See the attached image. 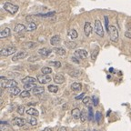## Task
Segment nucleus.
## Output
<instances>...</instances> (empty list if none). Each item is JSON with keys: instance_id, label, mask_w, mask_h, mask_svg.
<instances>
[{"instance_id": "e433bc0d", "label": "nucleus", "mask_w": 131, "mask_h": 131, "mask_svg": "<svg viewBox=\"0 0 131 131\" xmlns=\"http://www.w3.org/2000/svg\"><path fill=\"white\" fill-rule=\"evenodd\" d=\"M24 88H25V90L30 91L31 89H34V88H36V85L35 84H26L24 86Z\"/></svg>"}, {"instance_id": "f3484780", "label": "nucleus", "mask_w": 131, "mask_h": 131, "mask_svg": "<svg viewBox=\"0 0 131 131\" xmlns=\"http://www.w3.org/2000/svg\"><path fill=\"white\" fill-rule=\"evenodd\" d=\"M60 41H61V38H60L59 36L55 35L51 37V39H50V44H51L52 46H56V45H57V44H59Z\"/></svg>"}, {"instance_id": "2eb2a0df", "label": "nucleus", "mask_w": 131, "mask_h": 131, "mask_svg": "<svg viewBox=\"0 0 131 131\" xmlns=\"http://www.w3.org/2000/svg\"><path fill=\"white\" fill-rule=\"evenodd\" d=\"M51 50L50 49H48V48H41V49H39L38 50V54L40 56H42V57H48L49 55H50V53H51Z\"/></svg>"}, {"instance_id": "423d86ee", "label": "nucleus", "mask_w": 131, "mask_h": 131, "mask_svg": "<svg viewBox=\"0 0 131 131\" xmlns=\"http://www.w3.org/2000/svg\"><path fill=\"white\" fill-rule=\"evenodd\" d=\"M37 81L40 83V84H47L49 82L51 81V77H49L48 75H39L37 76Z\"/></svg>"}, {"instance_id": "4c0bfd02", "label": "nucleus", "mask_w": 131, "mask_h": 131, "mask_svg": "<svg viewBox=\"0 0 131 131\" xmlns=\"http://www.w3.org/2000/svg\"><path fill=\"white\" fill-rule=\"evenodd\" d=\"M49 64L51 66H53V67H55V68H61V63H60L59 61H51L49 62Z\"/></svg>"}, {"instance_id": "39448f33", "label": "nucleus", "mask_w": 131, "mask_h": 131, "mask_svg": "<svg viewBox=\"0 0 131 131\" xmlns=\"http://www.w3.org/2000/svg\"><path fill=\"white\" fill-rule=\"evenodd\" d=\"M16 47H6V48H3L0 53H1V56H3V57H8V56H11L14 53H16Z\"/></svg>"}, {"instance_id": "aec40b11", "label": "nucleus", "mask_w": 131, "mask_h": 131, "mask_svg": "<svg viewBox=\"0 0 131 131\" xmlns=\"http://www.w3.org/2000/svg\"><path fill=\"white\" fill-rule=\"evenodd\" d=\"M27 114L29 115V116H32V117H38V115H39V112L37 110V109L35 108H29L27 110Z\"/></svg>"}, {"instance_id": "09e8293b", "label": "nucleus", "mask_w": 131, "mask_h": 131, "mask_svg": "<svg viewBox=\"0 0 131 131\" xmlns=\"http://www.w3.org/2000/svg\"><path fill=\"white\" fill-rule=\"evenodd\" d=\"M57 131H68V129H67V127H60L59 129Z\"/></svg>"}, {"instance_id": "c9c22d12", "label": "nucleus", "mask_w": 131, "mask_h": 131, "mask_svg": "<svg viewBox=\"0 0 131 131\" xmlns=\"http://www.w3.org/2000/svg\"><path fill=\"white\" fill-rule=\"evenodd\" d=\"M94 118V114H93V109L92 107H88V120L92 121Z\"/></svg>"}, {"instance_id": "4be33fe9", "label": "nucleus", "mask_w": 131, "mask_h": 131, "mask_svg": "<svg viewBox=\"0 0 131 131\" xmlns=\"http://www.w3.org/2000/svg\"><path fill=\"white\" fill-rule=\"evenodd\" d=\"M82 88V85L80 83H78V82H75L73 84H71V89L73 91H79Z\"/></svg>"}, {"instance_id": "3c124183", "label": "nucleus", "mask_w": 131, "mask_h": 131, "mask_svg": "<svg viewBox=\"0 0 131 131\" xmlns=\"http://www.w3.org/2000/svg\"><path fill=\"white\" fill-rule=\"evenodd\" d=\"M113 70H114L113 68H109V71H110V72H113Z\"/></svg>"}, {"instance_id": "6ab92c4d", "label": "nucleus", "mask_w": 131, "mask_h": 131, "mask_svg": "<svg viewBox=\"0 0 131 131\" xmlns=\"http://www.w3.org/2000/svg\"><path fill=\"white\" fill-rule=\"evenodd\" d=\"M44 92H45V88H44L43 86H36V88L33 89V93H34V95H36V96L43 94Z\"/></svg>"}, {"instance_id": "dca6fc26", "label": "nucleus", "mask_w": 131, "mask_h": 131, "mask_svg": "<svg viewBox=\"0 0 131 131\" xmlns=\"http://www.w3.org/2000/svg\"><path fill=\"white\" fill-rule=\"evenodd\" d=\"M0 130L1 131H12V127L8 125L6 122L2 121V122H1V125H0Z\"/></svg>"}, {"instance_id": "c756f323", "label": "nucleus", "mask_w": 131, "mask_h": 131, "mask_svg": "<svg viewBox=\"0 0 131 131\" xmlns=\"http://www.w3.org/2000/svg\"><path fill=\"white\" fill-rule=\"evenodd\" d=\"M27 121L28 124H30V125H32V126H36L37 124V120L36 119V117H32V116H30V117L27 118Z\"/></svg>"}, {"instance_id": "a19ab883", "label": "nucleus", "mask_w": 131, "mask_h": 131, "mask_svg": "<svg viewBox=\"0 0 131 131\" xmlns=\"http://www.w3.org/2000/svg\"><path fill=\"white\" fill-rule=\"evenodd\" d=\"M104 19H105V26H106V31L108 32V29H109V26H108V23H109L108 17H107L106 16H104Z\"/></svg>"}, {"instance_id": "6e6552de", "label": "nucleus", "mask_w": 131, "mask_h": 131, "mask_svg": "<svg viewBox=\"0 0 131 131\" xmlns=\"http://www.w3.org/2000/svg\"><path fill=\"white\" fill-rule=\"evenodd\" d=\"M27 56V52H26V51L17 52V53L13 57L12 60L13 61H17V60H19V59H23V58H25Z\"/></svg>"}, {"instance_id": "c03bdc74", "label": "nucleus", "mask_w": 131, "mask_h": 131, "mask_svg": "<svg viewBox=\"0 0 131 131\" xmlns=\"http://www.w3.org/2000/svg\"><path fill=\"white\" fill-rule=\"evenodd\" d=\"M92 100H93V104H94V106H97L98 99H97V97H96V96H92Z\"/></svg>"}, {"instance_id": "a18cd8bd", "label": "nucleus", "mask_w": 131, "mask_h": 131, "mask_svg": "<svg viewBox=\"0 0 131 131\" xmlns=\"http://www.w3.org/2000/svg\"><path fill=\"white\" fill-rule=\"evenodd\" d=\"M89 100H90V98L88 97V96H85V97L83 98V99H82V102L84 103L85 105H86L88 102H89Z\"/></svg>"}, {"instance_id": "c85d7f7f", "label": "nucleus", "mask_w": 131, "mask_h": 131, "mask_svg": "<svg viewBox=\"0 0 131 131\" xmlns=\"http://www.w3.org/2000/svg\"><path fill=\"white\" fill-rule=\"evenodd\" d=\"M66 46H67V47L69 49H74L77 47V43H75V42H73V41H68V42H66Z\"/></svg>"}, {"instance_id": "58836bf2", "label": "nucleus", "mask_w": 131, "mask_h": 131, "mask_svg": "<svg viewBox=\"0 0 131 131\" xmlns=\"http://www.w3.org/2000/svg\"><path fill=\"white\" fill-rule=\"evenodd\" d=\"M101 118H102V115H101V112L97 111V112L96 113V121L97 123H99L101 121Z\"/></svg>"}, {"instance_id": "20e7f679", "label": "nucleus", "mask_w": 131, "mask_h": 131, "mask_svg": "<svg viewBox=\"0 0 131 131\" xmlns=\"http://www.w3.org/2000/svg\"><path fill=\"white\" fill-rule=\"evenodd\" d=\"M95 32H96V35H98L100 37H104V29H103V26L98 19L95 20Z\"/></svg>"}, {"instance_id": "2f4dec72", "label": "nucleus", "mask_w": 131, "mask_h": 131, "mask_svg": "<svg viewBox=\"0 0 131 131\" xmlns=\"http://www.w3.org/2000/svg\"><path fill=\"white\" fill-rule=\"evenodd\" d=\"M41 72L44 74V75H48V74L52 73V68H48V67H44L41 69Z\"/></svg>"}, {"instance_id": "412c9836", "label": "nucleus", "mask_w": 131, "mask_h": 131, "mask_svg": "<svg viewBox=\"0 0 131 131\" xmlns=\"http://www.w3.org/2000/svg\"><path fill=\"white\" fill-rule=\"evenodd\" d=\"M68 35L71 39H76L77 37H78V32H77V30H75V29H70V30L68 31Z\"/></svg>"}, {"instance_id": "49530a36", "label": "nucleus", "mask_w": 131, "mask_h": 131, "mask_svg": "<svg viewBox=\"0 0 131 131\" xmlns=\"http://www.w3.org/2000/svg\"><path fill=\"white\" fill-rule=\"evenodd\" d=\"M84 96H85V93H81L79 96H76V99L77 100H78V99H83V98H84Z\"/></svg>"}, {"instance_id": "b1692460", "label": "nucleus", "mask_w": 131, "mask_h": 131, "mask_svg": "<svg viewBox=\"0 0 131 131\" xmlns=\"http://www.w3.org/2000/svg\"><path fill=\"white\" fill-rule=\"evenodd\" d=\"M69 76L72 77V78H79L81 76V71L78 69L72 70V71L69 72Z\"/></svg>"}, {"instance_id": "79ce46f5", "label": "nucleus", "mask_w": 131, "mask_h": 131, "mask_svg": "<svg viewBox=\"0 0 131 131\" xmlns=\"http://www.w3.org/2000/svg\"><path fill=\"white\" fill-rule=\"evenodd\" d=\"M17 113H18L19 115H23L25 112V106H19L18 107H17Z\"/></svg>"}, {"instance_id": "a878e982", "label": "nucleus", "mask_w": 131, "mask_h": 131, "mask_svg": "<svg viewBox=\"0 0 131 131\" xmlns=\"http://www.w3.org/2000/svg\"><path fill=\"white\" fill-rule=\"evenodd\" d=\"M37 29V24L34 22H29L28 25H27V31H34Z\"/></svg>"}, {"instance_id": "0eeeda50", "label": "nucleus", "mask_w": 131, "mask_h": 131, "mask_svg": "<svg viewBox=\"0 0 131 131\" xmlns=\"http://www.w3.org/2000/svg\"><path fill=\"white\" fill-rule=\"evenodd\" d=\"M75 55H76V57H79L81 59H84V58L88 57V52L85 49H78L75 51Z\"/></svg>"}, {"instance_id": "7ed1b4c3", "label": "nucleus", "mask_w": 131, "mask_h": 131, "mask_svg": "<svg viewBox=\"0 0 131 131\" xmlns=\"http://www.w3.org/2000/svg\"><path fill=\"white\" fill-rule=\"evenodd\" d=\"M4 9L6 11V12H8L9 14L11 15H15L17 11H18V6H16V5H13L11 4V3L9 2H6L4 4Z\"/></svg>"}, {"instance_id": "8fccbe9b", "label": "nucleus", "mask_w": 131, "mask_h": 131, "mask_svg": "<svg viewBox=\"0 0 131 131\" xmlns=\"http://www.w3.org/2000/svg\"><path fill=\"white\" fill-rule=\"evenodd\" d=\"M42 131H53L51 128H48V127H47V128H45L44 130H42Z\"/></svg>"}, {"instance_id": "37998d69", "label": "nucleus", "mask_w": 131, "mask_h": 131, "mask_svg": "<svg viewBox=\"0 0 131 131\" xmlns=\"http://www.w3.org/2000/svg\"><path fill=\"white\" fill-rule=\"evenodd\" d=\"M37 60H39V57H36V56H34V57H30L28 58V61H30V62L37 61Z\"/></svg>"}, {"instance_id": "603ef678", "label": "nucleus", "mask_w": 131, "mask_h": 131, "mask_svg": "<svg viewBox=\"0 0 131 131\" xmlns=\"http://www.w3.org/2000/svg\"></svg>"}, {"instance_id": "bb28decb", "label": "nucleus", "mask_w": 131, "mask_h": 131, "mask_svg": "<svg viewBox=\"0 0 131 131\" xmlns=\"http://www.w3.org/2000/svg\"><path fill=\"white\" fill-rule=\"evenodd\" d=\"M80 119L81 122H85L86 119H88V113H86V111L85 109L81 111V116H80Z\"/></svg>"}, {"instance_id": "f03ea898", "label": "nucleus", "mask_w": 131, "mask_h": 131, "mask_svg": "<svg viewBox=\"0 0 131 131\" xmlns=\"http://www.w3.org/2000/svg\"><path fill=\"white\" fill-rule=\"evenodd\" d=\"M108 35H109V38L112 42H117L119 39V33L117 28L115 26H110L108 29Z\"/></svg>"}, {"instance_id": "473e14b6", "label": "nucleus", "mask_w": 131, "mask_h": 131, "mask_svg": "<svg viewBox=\"0 0 131 131\" xmlns=\"http://www.w3.org/2000/svg\"><path fill=\"white\" fill-rule=\"evenodd\" d=\"M56 12H48V13H46V14H37L36 15L37 16H41V17H50V16H53L55 15Z\"/></svg>"}, {"instance_id": "5701e85b", "label": "nucleus", "mask_w": 131, "mask_h": 131, "mask_svg": "<svg viewBox=\"0 0 131 131\" xmlns=\"http://www.w3.org/2000/svg\"><path fill=\"white\" fill-rule=\"evenodd\" d=\"M53 51L55 52L57 55H59V56H64L66 55V50L62 47H55L53 49Z\"/></svg>"}, {"instance_id": "393cba45", "label": "nucleus", "mask_w": 131, "mask_h": 131, "mask_svg": "<svg viewBox=\"0 0 131 131\" xmlns=\"http://www.w3.org/2000/svg\"><path fill=\"white\" fill-rule=\"evenodd\" d=\"M125 37L127 38H131V22L127 23V30L125 32Z\"/></svg>"}, {"instance_id": "72a5a7b5", "label": "nucleus", "mask_w": 131, "mask_h": 131, "mask_svg": "<svg viewBox=\"0 0 131 131\" xmlns=\"http://www.w3.org/2000/svg\"><path fill=\"white\" fill-rule=\"evenodd\" d=\"M98 52H99V47H96V48L94 49L92 55H91V58H92V60H96V57H97V55H98Z\"/></svg>"}, {"instance_id": "a211bd4d", "label": "nucleus", "mask_w": 131, "mask_h": 131, "mask_svg": "<svg viewBox=\"0 0 131 131\" xmlns=\"http://www.w3.org/2000/svg\"><path fill=\"white\" fill-rule=\"evenodd\" d=\"M71 115L72 117L75 119H80V116H81V112L78 108H74L71 111Z\"/></svg>"}, {"instance_id": "ddd939ff", "label": "nucleus", "mask_w": 131, "mask_h": 131, "mask_svg": "<svg viewBox=\"0 0 131 131\" xmlns=\"http://www.w3.org/2000/svg\"><path fill=\"white\" fill-rule=\"evenodd\" d=\"M25 30H27V27L23 24H16L14 27V31L16 33H22Z\"/></svg>"}, {"instance_id": "9d476101", "label": "nucleus", "mask_w": 131, "mask_h": 131, "mask_svg": "<svg viewBox=\"0 0 131 131\" xmlns=\"http://www.w3.org/2000/svg\"><path fill=\"white\" fill-rule=\"evenodd\" d=\"M54 82H55L56 84H63L64 82H65V77L62 74H57L54 77Z\"/></svg>"}, {"instance_id": "cd10ccee", "label": "nucleus", "mask_w": 131, "mask_h": 131, "mask_svg": "<svg viewBox=\"0 0 131 131\" xmlns=\"http://www.w3.org/2000/svg\"><path fill=\"white\" fill-rule=\"evenodd\" d=\"M10 93L12 96H18V95H20L21 91H20V89H19V88L16 86V88H10Z\"/></svg>"}, {"instance_id": "7c9ffc66", "label": "nucleus", "mask_w": 131, "mask_h": 131, "mask_svg": "<svg viewBox=\"0 0 131 131\" xmlns=\"http://www.w3.org/2000/svg\"><path fill=\"white\" fill-rule=\"evenodd\" d=\"M47 89H48L49 92H51V93H57V91H58V86H55V85H50V86H48Z\"/></svg>"}, {"instance_id": "ea45409f", "label": "nucleus", "mask_w": 131, "mask_h": 131, "mask_svg": "<svg viewBox=\"0 0 131 131\" xmlns=\"http://www.w3.org/2000/svg\"><path fill=\"white\" fill-rule=\"evenodd\" d=\"M37 44L35 43V42H27V44H26V47H28V48H33V47H37Z\"/></svg>"}, {"instance_id": "1a4fd4ad", "label": "nucleus", "mask_w": 131, "mask_h": 131, "mask_svg": "<svg viewBox=\"0 0 131 131\" xmlns=\"http://www.w3.org/2000/svg\"><path fill=\"white\" fill-rule=\"evenodd\" d=\"M92 26H91V24H90L89 22H86L84 25V33L85 35L86 36V37H89L90 35H91V33H92Z\"/></svg>"}, {"instance_id": "f704fd0d", "label": "nucleus", "mask_w": 131, "mask_h": 131, "mask_svg": "<svg viewBox=\"0 0 131 131\" xmlns=\"http://www.w3.org/2000/svg\"><path fill=\"white\" fill-rule=\"evenodd\" d=\"M20 97L22 98H25V97H28V96H30V92H29L28 90H24V91H22V92L20 93Z\"/></svg>"}, {"instance_id": "4468645a", "label": "nucleus", "mask_w": 131, "mask_h": 131, "mask_svg": "<svg viewBox=\"0 0 131 131\" xmlns=\"http://www.w3.org/2000/svg\"><path fill=\"white\" fill-rule=\"evenodd\" d=\"M11 34V30L9 27H6L4 30L1 31L0 33V38H6V37H9Z\"/></svg>"}, {"instance_id": "f8f14e48", "label": "nucleus", "mask_w": 131, "mask_h": 131, "mask_svg": "<svg viewBox=\"0 0 131 131\" xmlns=\"http://www.w3.org/2000/svg\"><path fill=\"white\" fill-rule=\"evenodd\" d=\"M37 78H33V77H26L25 78L22 79V83H24L25 85L26 84H35L37 82Z\"/></svg>"}, {"instance_id": "de8ad7c7", "label": "nucleus", "mask_w": 131, "mask_h": 131, "mask_svg": "<svg viewBox=\"0 0 131 131\" xmlns=\"http://www.w3.org/2000/svg\"><path fill=\"white\" fill-rule=\"evenodd\" d=\"M71 60L73 62H75L76 64H79V60H78V58H77L76 57H71Z\"/></svg>"}, {"instance_id": "f257e3e1", "label": "nucleus", "mask_w": 131, "mask_h": 131, "mask_svg": "<svg viewBox=\"0 0 131 131\" xmlns=\"http://www.w3.org/2000/svg\"><path fill=\"white\" fill-rule=\"evenodd\" d=\"M17 86V82L14 79H7L5 77H1V86L3 88H13Z\"/></svg>"}, {"instance_id": "9b49d317", "label": "nucleus", "mask_w": 131, "mask_h": 131, "mask_svg": "<svg viewBox=\"0 0 131 131\" xmlns=\"http://www.w3.org/2000/svg\"><path fill=\"white\" fill-rule=\"evenodd\" d=\"M12 122L14 125L17 126V127H23L26 124V119L21 118V117H16V118L13 119Z\"/></svg>"}]
</instances>
